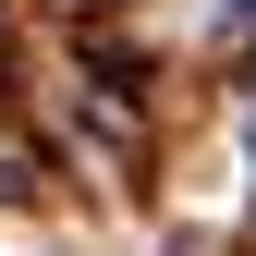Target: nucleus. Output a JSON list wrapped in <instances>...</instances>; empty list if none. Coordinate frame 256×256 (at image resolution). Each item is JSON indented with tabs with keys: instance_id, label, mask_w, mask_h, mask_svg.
Returning a JSON list of instances; mask_svg holds the SVG:
<instances>
[{
	"instance_id": "2",
	"label": "nucleus",
	"mask_w": 256,
	"mask_h": 256,
	"mask_svg": "<svg viewBox=\"0 0 256 256\" xmlns=\"http://www.w3.org/2000/svg\"><path fill=\"white\" fill-rule=\"evenodd\" d=\"M232 12H256V0H232Z\"/></svg>"
},
{
	"instance_id": "1",
	"label": "nucleus",
	"mask_w": 256,
	"mask_h": 256,
	"mask_svg": "<svg viewBox=\"0 0 256 256\" xmlns=\"http://www.w3.org/2000/svg\"><path fill=\"white\" fill-rule=\"evenodd\" d=\"M12 183H24V171H12V158H0V196H12Z\"/></svg>"
},
{
	"instance_id": "3",
	"label": "nucleus",
	"mask_w": 256,
	"mask_h": 256,
	"mask_svg": "<svg viewBox=\"0 0 256 256\" xmlns=\"http://www.w3.org/2000/svg\"><path fill=\"white\" fill-rule=\"evenodd\" d=\"M244 86H256V74H244Z\"/></svg>"
}]
</instances>
